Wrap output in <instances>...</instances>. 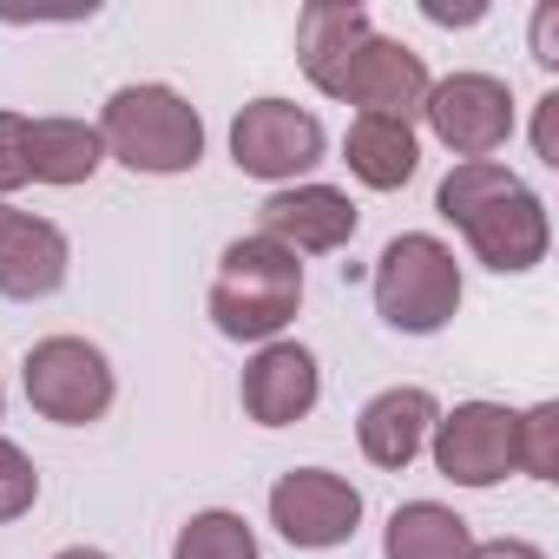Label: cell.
<instances>
[{
    "label": "cell",
    "instance_id": "6da1fadb",
    "mask_svg": "<svg viewBox=\"0 0 559 559\" xmlns=\"http://www.w3.org/2000/svg\"><path fill=\"white\" fill-rule=\"evenodd\" d=\"M435 211L461 230V243L474 250V263H487L493 276H526L546 263L552 250V217L546 198L507 171L500 158H467L435 185Z\"/></svg>",
    "mask_w": 559,
    "mask_h": 559
},
{
    "label": "cell",
    "instance_id": "7a4b0ae2",
    "mask_svg": "<svg viewBox=\"0 0 559 559\" xmlns=\"http://www.w3.org/2000/svg\"><path fill=\"white\" fill-rule=\"evenodd\" d=\"M211 330L224 343H276L297 310H304V257H290L284 243L270 237H230L224 257H217V276H211Z\"/></svg>",
    "mask_w": 559,
    "mask_h": 559
},
{
    "label": "cell",
    "instance_id": "3957f363",
    "mask_svg": "<svg viewBox=\"0 0 559 559\" xmlns=\"http://www.w3.org/2000/svg\"><path fill=\"white\" fill-rule=\"evenodd\" d=\"M99 139H106V158H119L139 178H185L204 158V119L165 80L119 86L99 112Z\"/></svg>",
    "mask_w": 559,
    "mask_h": 559
},
{
    "label": "cell",
    "instance_id": "277c9868",
    "mask_svg": "<svg viewBox=\"0 0 559 559\" xmlns=\"http://www.w3.org/2000/svg\"><path fill=\"white\" fill-rule=\"evenodd\" d=\"M369 297H376V317L395 330V336H441L454 317H461V257L435 237V230H402L382 243L376 270H369Z\"/></svg>",
    "mask_w": 559,
    "mask_h": 559
},
{
    "label": "cell",
    "instance_id": "5b68a950",
    "mask_svg": "<svg viewBox=\"0 0 559 559\" xmlns=\"http://www.w3.org/2000/svg\"><path fill=\"white\" fill-rule=\"evenodd\" d=\"M21 389H27L34 415L53 428H93L119 402V376H112L106 349L86 336H40L21 362Z\"/></svg>",
    "mask_w": 559,
    "mask_h": 559
},
{
    "label": "cell",
    "instance_id": "8992f818",
    "mask_svg": "<svg viewBox=\"0 0 559 559\" xmlns=\"http://www.w3.org/2000/svg\"><path fill=\"white\" fill-rule=\"evenodd\" d=\"M330 152V132L310 106L297 99H250L237 106L230 119V165L243 178H263V185H304Z\"/></svg>",
    "mask_w": 559,
    "mask_h": 559
},
{
    "label": "cell",
    "instance_id": "52a82bcc",
    "mask_svg": "<svg viewBox=\"0 0 559 559\" xmlns=\"http://www.w3.org/2000/svg\"><path fill=\"white\" fill-rule=\"evenodd\" d=\"M270 526L297 552H336L362 526V487L330 467H290L270 487Z\"/></svg>",
    "mask_w": 559,
    "mask_h": 559
},
{
    "label": "cell",
    "instance_id": "ba28073f",
    "mask_svg": "<svg viewBox=\"0 0 559 559\" xmlns=\"http://www.w3.org/2000/svg\"><path fill=\"white\" fill-rule=\"evenodd\" d=\"M421 119H428V132L454 152V165L493 158V152L513 139V86L493 80V73H448V80L428 86Z\"/></svg>",
    "mask_w": 559,
    "mask_h": 559
},
{
    "label": "cell",
    "instance_id": "9c48e42d",
    "mask_svg": "<svg viewBox=\"0 0 559 559\" xmlns=\"http://www.w3.org/2000/svg\"><path fill=\"white\" fill-rule=\"evenodd\" d=\"M435 474H448L467 493H487L513 474V408L507 402H454L441 408L435 435H428Z\"/></svg>",
    "mask_w": 559,
    "mask_h": 559
},
{
    "label": "cell",
    "instance_id": "30bf717a",
    "mask_svg": "<svg viewBox=\"0 0 559 559\" xmlns=\"http://www.w3.org/2000/svg\"><path fill=\"white\" fill-rule=\"evenodd\" d=\"M428 60L415 53V47H402V40H389V34H369L343 67H336V80H330V93L323 99H343V106H356V112H376V119H421V99H428Z\"/></svg>",
    "mask_w": 559,
    "mask_h": 559
},
{
    "label": "cell",
    "instance_id": "8fae6325",
    "mask_svg": "<svg viewBox=\"0 0 559 559\" xmlns=\"http://www.w3.org/2000/svg\"><path fill=\"white\" fill-rule=\"evenodd\" d=\"M356 224H362L356 198L336 191V185H317V178L284 185L257 204V237L284 243L290 257H336V250L356 243Z\"/></svg>",
    "mask_w": 559,
    "mask_h": 559
},
{
    "label": "cell",
    "instance_id": "7c38bea8",
    "mask_svg": "<svg viewBox=\"0 0 559 559\" xmlns=\"http://www.w3.org/2000/svg\"><path fill=\"white\" fill-rule=\"evenodd\" d=\"M237 402L257 428H297L317 402H323V362L317 349L276 336L263 343L250 362H243V382H237Z\"/></svg>",
    "mask_w": 559,
    "mask_h": 559
},
{
    "label": "cell",
    "instance_id": "4fadbf2b",
    "mask_svg": "<svg viewBox=\"0 0 559 559\" xmlns=\"http://www.w3.org/2000/svg\"><path fill=\"white\" fill-rule=\"evenodd\" d=\"M73 270V243L53 217H34V211H14L0 198V297L8 304H47L60 297Z\"/></svg>",
    "mask_w": 559,
    "mask_h": 559
},
{
    "label": "cell",
    "instance_id": "5bb4252c",
    "mask_svg": "<svg viewBox=\"0 0 559 559\" xmlns=\"http://www.w3.org/2000/svg\"><path fill=\"white\" fill-rule=\"evenodd\" d=\"M435 421H441V402H435L428 389L402 382V389H382V395L362 402V415H356V441H362L369 467L402 474V467H415V461L428 454Z\"/></svg>",
    "mask_w": 559,
    "mask_h": 559
},
{
    "label": "cell",
    "instance_id": "9a60e30c",
    "mask_svg": "<svg viewBox=\"0 0 559 559\" xmlns=\"http://www.w3.org/2000/svg\"><path fill=\"white\" fill-rule=\"evenodd\" d=\"M343 165L356 185L369 191H402L415 171H421V139L408 119H376V112H356L349 132H343Z\"/></svg>",
    "mask_w": 559,
    "mask_h": 559
},
{
    "label": "cell",
    "instance_id": "2e32d148",
    "mask_svg": "<svg viewBox=\"0 0 559 559\" xmlns=\"http://www.w3.org/2000/svg\"><path fill=\"white\" fill-rule=\"evenodd\" d=\"M369 34H376V21H369V8H356V0H310V8L297 14V67H304V80L317 93H330L336 67Z\"/></svg>",
    "mask_w": 559,
    "mask_h": 559
},
{
    "label": "cell",
    "instance_id": "e0dca14e",
    "mask_svg": "<svg viewBox=\"0 0 559 559\" xmlns=\"http://www.w3.org/2000/svg\"><path fill=\"white\" fill-rule=\"evenodd\" d=\"M99 165H106V139H99L93 119L53 112V119H34L27 126V171H34V185L73 191V185H93Z\"/></svg>",
    "mask_w": 559,
    "mask_h": 559
},
{
    "label": "cell",
    "instance_id": "ac0fdd59",
    "mask_svg": "<svg viewBox=\"0 0 559 559\" xmlns=\"http://www.w3.org/2000/svg\"><path fill=\"white\" fill-rule=\"evenodd\" d=\"M474 526L441 500H402L382 526V559H467Z\"/></svg>",
    "mask_w": 559,
    "mask_h": 559
},
{
    "label": "cell",
    "instance_id": "d6986e66",
    "mask_svg": "<svg viewBox=\"0 0 559 559\" xmlns=\"http://www.w3.org/2000/svg\"><path fill=\"white\" fill-rule=\"evenodd\" d=\"M171 559H263V546H257V533H250L243 513L204 507V513H191V520L178 526Z\"/></svg>",
    "mask_w": 559,
    "mask_h": 559
},
{
    "label": "cell",
    "instance_id": "ffe728a7",
    "mask_svg": "<svg viewBox=\"0 0 559 559\" xmlns=\"http://www.w3.org/2000/svg\"><path fill=\"white\" fill-rule=\"evenodd\" d=\"M513 474L559 480V402L513 408Z\"/></svg>",
    "mask_w": 559,
    "mask_h": 559
},
{
    "label": "cell",
    "instance_id": "44dd1931",
    "mask_svg": "<svg viewBox=\"0 0 559 559\" xmlns=\"http://www.w3.org/2000/svg\"><path fill=\"white\" fill-rule=\"evenodd\" d=\"M34 500H40V467L27 461L21 441L0 435V526L21 520V513H34Z\"/></svg>",
    "mask_w": 559,
    "mask_h": 559
},
{
    "label": "cell",
    "instance_id": "7402d4cb",
    "mask_svg": "<svg viewBox=\"0 0 559 559\" xmlns=\"http://www.w3.org/2000/svg\"><path fill=\"white\" fill-rule=\"evenodd\" d=\"M27 112H0V198H14L21 185H34L27 171Z\"/></svg>",
    "mask_w": 559,
    "mask_h": 559
},
{
    "label": "cell",
    "instance_id": "603a6c76",
    "mask_svg": "<svg viewBox=\"0 0 559 559\" xmlns=\"http://www.w3.org/2000/svg\"><path fill=\"white\" fill-rule=\"evenodd\" d=\"M533 158L559 171V93H546V99L533 106Z\"/></svg>",
    "mask_w": 559,
    "mask_h": 559
},
{
    "label": "cell",
    "instance_id": "cb8c5ba5",
    "mask_svg": "<svg viewBox=\"0 0 559 559\" xmlns=\"http://www.w3.org/2000/svg\"><path fill=\"white\" fill-rule=\"evenodd\" d=\"M533 60L546 73L559 67V0H539V8H533Z\"/></svg>",
    "mask_w": 559,
    "mask_h": 559
},
{
    "label": "cell",
    "instance_id": "d4e9b609",
    "mask_svg": "<svg viewBox=\"0 0 559 559\" xmlns=\"http://www.w3.org/2000/svg\"><path fill=\"white\" fill-rule=\"evenodd\" d=\"M421 14H428L435 27H474V21H487L480 0H467V8H448V0H421Z\"/></svg>",
    "mask_w": 559,
    "mask_h": 559
},
{
    "label": "cell",
    "instance_id": "484cf974",
    "mask_svg": "<svg viewBox=\"0 0 559 559\" xmlns=\"http://www.w3.org/2000/svg\"><path fill=\"white\" fill-rule=\"evenodd\" d=\"M467 559H546L533 539H474V552Z\"/></svg>",
    "mask_w": 559,
    "mask_h": 559
},
{
    "label": "cell",
    "instance_id": "4316f807",
    "mask_svg": "<svg viewBox=\"0 0 559 559\" xmlns=\"http://www.w3.org/2000/svg\"><path fill=\"white\" fill-rule=\"evenodd\" d=\"M53 559H112V552H99V546H60Z\"/></svg>",
    "mask_w": 559,
    "mask_h": 559
},
{
    "label": "cell",
    "instance_id": "83f0119b",
    "mask_svg": "<svg viewBox=\"0 0 559 559\" xmlns=\"http://www.w3.org/2000/svg\"><path fill=\"white\" fill-rule=\"evenodd\" d=\"M0 415H8V389H0Z\"/></svg>",
    "mask_w": 559,
    "mask_h": 559
}]
</instances>
